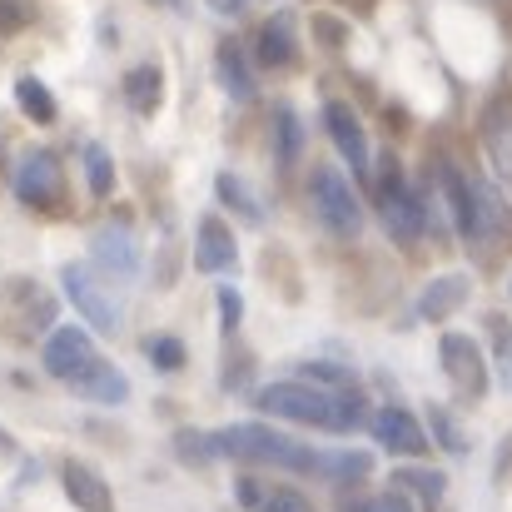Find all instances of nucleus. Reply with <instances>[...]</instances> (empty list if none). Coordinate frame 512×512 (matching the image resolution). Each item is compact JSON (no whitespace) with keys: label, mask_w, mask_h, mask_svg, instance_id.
I'll use <instances>...</instances> for the list:
<instances>
[{"label":"nucleus","mask_w":512,"mask_h":512,"mask_svg":"<svg viewBox=\"0 0 512 512\" xmlns=\"http://www.w3.org/2000/svg\"><path fill=\"white\" fill-rule=\"evenodd\" d=\"M254 55H259V65H269V70H284V65L299 60V35H294V20H289L284 10L264 20V30L254 35Z\"/></svg>","instance_id":"f3484780"},{"label":"nucleus","mask_w":512,"mask_h":512,"mask_svg":"<svg viewBox=\"0 0 512 512\" xmlns=\"http://www.w3.org/2000/svg\"><path fill=\"white\" fill-rule=\"evenodd\" d=\"M65 294H70V304L90 319L95 334H115V329H120V309H115V299L100 289V279H95L85 264H70V269H65Z\"/></svg>","instance_id":"0eeeda50"},{"label":"nucleus","mask_w":512,"mask_h":512,"mask_svg":"<svg viewBox=\"0 0 512 512\" xmlns=\"http://www.w3.org/2000/svg\"><path fill=\"white\" fill-rule=\"evenodd\" d=\"M5 453H15V443H10V433H0V458H5Z\"/></svg>","instance_id":"e433bc0d"},{"label":"nucleus","mask_w":512,"mask_h":512,"mask_svg":"<svg viewBox=\"0 0 512 512\" xmlns=\"http://www.w3.org/2000/svg\"><path fill=\"white\" fill-rule=\"evenodd\" d=\"M145 353H150V363L160 373H179L184 368V343L174 339V334H155V339L145 343Z\"/></svg>","instance_id":"c85d7f7f"},{"label":"nucleus","mask_w":512,"mask_h":512,"mask_svg":"<svg viewBox=\"0 0 512 512\" xmlns=\"http://www.w3.org/2000/svg\"><path fill=\"white\" fill-rule=\"evenodd\" d=\"M324 130H329V140H334V150H339L343 160L353 165L358 174H368V135H363V125H358V115L343 105V100H329L324 105Z\"/></svg>","instance_id":"ddd939ff"},{"label":"nucleus","mask_w":512,"mask_h":512,"mask_svg":"<svg viewBox=\"0 0 512 512\" xmlns=\"http://www.w3.org/2000/svg\"><path fill=\"white\" fill-rule=\"evenodd\" d=\"M353 512H413V498L408 493H383V498H373V503H363Z\"/></svg>","instance_id":"72a5a7b5"},{"label":"nucleus","mask_w":512,"mask_h":512,"mask_svg":"<svg viewBox=\"0 0 512 512\" xmlns=\"http://www.w3.org/2000/svg\"><path fill=\"white\" fill-rule=\"evenodd\" d=\"M368 428H373L378 448H388V453H398V458H423V453H428V433H423V423H418L408 408H398V403L378 408Z\"/></svg>","instance_id":"6e6552de"},{"label":"nucleus","mask_w":512,"mask_h":512,"mask_svg":"<svg viewBox=\"0 0 512 512\" xmlns=\"http://www.w3.org/2000/svg\"><path fill=\"white\" fill-rule=\"evenodd\" d=\"M85 184L95 199H110L115 194V165L105 155V145H85Z\"/></svg>","instance_id":"393cba45"},{"label":"nucleus","mask_w":512,"mask_h":512,"mask_svg":"<svg viewBox=\"0 0 512 512\" xmlns=\"http://www.w3.org/2000/svg\"><path fill=\"white\" fill-rule=\"evenodd\" d=\"M239 5H244V0H219V10H229V15H234Z\"/></svg>","instance_id":"4c0bfd02"},{"label":"nucleus","mask_w":512,"mask_h":512,"mask_svg":"<svg viewBox=\"0 0 512 512\" xmlns=\"http://www.w3.org/2000/svg\"><path fill=\"white\" fill-rule=\"evenodd\" d=\"M80 398H90V403H100V408H120L125 398H130V378L110 363V358H95L75 383H70Z\"/></svg>","instance_id":"dca6fc26"},{"label":"nucleus","mask_w":512,"mask_h":512,"mask_svg":"<svg viewBox=\"0 0 512 512\" xmlns=\"http://www.w3.org/2000/svg\"><path fill=\"white\" fill-rule=\"evenodd\" d=\"M488 343H493V368H498V383L512 393V324L503 314H488Z\"/></svg>","instance_id":"5701e85b"},{"label":"nucleus","mask_w":512,"mask_h":512,"mask_svg":"<svg viewBox=\"0 0 512 512\" xmlns=\"http://www.w3.org/2000/svg\"><path fill=\"white\" fill-rule=\"evenodd\" d=\"M5 299H10V309H5V329L15 334V339H50V324H55V294L45 289V284H35V279H15L10 289H5Z\"/></svg>","instance_id":"20e7f679"},{"label":"nucleus","mask_w":512,"mask_h":512,"mask_svg":"<svg viewBox=\"0 0 512 512\" xmlns=\"http://www.w3.org/2000/svg\"><path fill=\"white\" fill-rule=\"evenodd\" d=\"M45 368H50V378H60V383H75L100 353H95V343L85 329H55L50 339H45Z\"/></svg>","instance_id":"9d476101"},{"label":"nucleus","mask_w":512,"mask_h":512,"mask_svg":"<svg viewBox=\"0 0 512 512\" xmlns=\"http://www.w3.org/2000/svg\"><path fill=\"white\" fill-rule=\"evenodd\" d=\"M179 453L189 463H209V458H229V463H254V468H289V473H314L324 478V453L274 433L269 423H229L219 433H179Z\"/></svg>","instance_id":"f257e3e1"},{"label":"nucleus","mask_w":512,"mask_h":512,"mask_svg":"<svg viewBox=\"0 0 512 512\" xmlns=\"http://www.w3.org/2000/svg\"><path fill=\"white\" fill-rule=\"evenodd\" d=\"M234 498L244 512H319L299 488L289 483H264V478H239L234 483Z\"/></svg>","instance_id":"f8f14e48"},{"label":"nucleus","mask_w":512,"mask_h":512,"mask_svg":"<svg viewBox=\"0 0 512 512\" xmlns=\"http://www.w3.org/2000/svg\"><path fill=\"white\" fill-rule=\"evenodd\" d=\"M304 378L324 383V388H353V368H343V363H304Z\"/></svg>","instance_id":"7c9ffc66"},{"label":"nucleus","mask_w":512,"mask_h":512,"mask_svg":"<svg viewBox=\"0 0 512 512\" xmlns=\"http://www.w3.org/2000/svg\"><path fill=\"white\" fill-rule=\"evenodd\" d=\"M488 150H493V165L503 174V184L512 189V120H493L488 125Z\"/></svg>","instance_id":"bb28decb"},{"label":"nucleus","mask_w":512,"mask_h":512,"mask_svg":"<svg viewBox=\"0 0 512 512\" xmlns=\"http://www.w3.org/2000/svg\"><path fill=\"white\" fill-rule=\"evenodd\" d=\"M438 179H443V194H448V209H453L458 234L463 239H478V184L463 170H453V165H443Z\"/></svg>","instance_id":"a211bd4d"},{"label":"nucleus","mask_w":512,"mask_h":512,"mask_svg":"<svg viewBox=\"0 0 512 512\" xmlns=\"http://www.w3.org/2000/svg\"><path fill=\"white\" fill-rule=\"evenodd\" d=\"M95 264L105 269V279H115V284H135V279H140V264H145L140 239H135L130 229H120V224L100 229V234H95Z\"/></svg>","instance_id":"1a4fd4ad"},{"label":"nucleus","mask_w":512,"mask_h":512,"mask_svg":"<svg viewBox=\"0 0 512 512\" xmlns=\"http://www.w3.org/2000/svg\"><path fill=\"white\" fill-rule=\"evenodd\" d=\"M25 25V5H15V0H0V40L5 35H15Z\"/></svg>","instance_id":"f704fd0d"},{"label":"nucleus","mask_w":512,"mask_h":512,"mask_svg":"<svg viewBox=\"0 0 512 512\" xmlns=\"http://www.w3.org/2000/svg\"><path fill=\"white\" fill-rule=\"evenodd\" d=\"M309 199H314L319 224H324L334 239H358V234H363V204H358L353 184H348L334 165H319V170L309 174Z\"/></svg>","instance_id":"7ed1b4c3"},{"label":"nucleus","mask_w":512,"mask_h":512,"mask_svg":"<svg viewBox=\"0 0 512 512\" xmlns=\"http://www.w3.org/2000/svg\"><path fill=\"white\" fill-rule=\"evenodd\" d=\"M60 488L80 512H115V493L110 483L90 468V463H65L60 468Z\"/></svg>","instance_id":"2eb2a0df"},{"label":"nucleus","mask_w":512,"mask_h":512,"mask_svg":"<svg viewBox=\"0 0 512 512\" xmlns=\"http://www.w3.org/2000/svg\"><path fill=\"white\" fill-rule=\"evenodd\" d=\"M214 184H219V199H224L229 209H239V214H249V219H259V214H264V209H259V199L249 194V184H244V179H234V174H219Z\"/></svg>","instance_id":"cd10ccee"},{"label":"nucleus","mask_w":512,"mask_h":512,"mask_svg":"<svg viewBox=\"0 0 512 512\" xmlns=\"http://www.w3.org/2000/svg\"><path fill=\"white\" fill-rule=\"evenodd\" d=\"M15 100H20V110H25V120H35V125H55V115H60V105H55V95L35 80V75H25V80H15Z\"/></svg>","instance_id":"4be33fe9"},{"label":"nucleus","mask_w":512,"mask_h":512,"mask_svg":"<svg viewBox=\"0 0 512 512\" xmlns=\"http://www.w3.org/2000/svg\"><path fill=\"white\" fill-rule=\"evenodd\" d=\"M15 194H20L25 204H35V209L60 194V165H55L50 150H30V155L15 165Z\"/></svg>","instance_id":"4468645a"},{"label":"nucleus","mask_w":512,"mask_h":512,"mask_svg":"<svg viewBox=\"0 0 512 512\" xmlns=\"http://www.w3.org/2000/svg\"><path fill=\"white\" fill-rule=\"evenodd\" d=\"M438 358H443V373L453 378L458 393H468V398H483L488 393V358H483V348L468 339V334H443Z\"/></svg>","instance_id":"39448f33"},{"label":"nucleus","mask_w":512,"mask_h":512,"mask_svg":"<svg viewBox=\"0 0 512 512\" xmlns=\"http://www.w3.org/2000/svg\"><path fill=\"white\" fill-rule=\"evenodd\" d=\"M274 150H279V160L284 165H294L299 160V150H304V130H299V115L284 105V110H274Z\"/></svg>","instance_id":"b1692460"},{"label":"nucleus","mask_w":512,"mask_h":512,"mask_svg":"<svg viewBox=\"0 0 512 512\" xmlns=\"http://www.w3.org/2000/svg\"><path fill=\"white\" fill-rule=\"evenodd\" d=\"M155 5H170V10H184V0H155Z\"/></svg>","instance_id":"58836bf2"},{"label":"nucleus","mask_w":512,"mask_h":512,"mask_svg":"<svg viewBox=\"0 0 512 512\" xmlns=\"http://www.w3.org/2000/svg\"><path fill=\"white\" fill-rule=\"evenodd\" d=\"M468 274H438L428 289H423V299H418V319H448L453 309H463V299H468Z\"/></svg>","instance_id":"6ab92c4d"},{"label":"nucleus","mask_w":512,"mask_h":512,"mask_svg":"<svg viewBox=\"0 0 512 512\" xmlns=\"http://www.w3.org/2000/svg\"><path fill=\"white\" fill-rule=\"evenodd\" d=\"M219 319H224V334L239 329V319H244V299H239L234 289H219Z\"/></svg>","instance_id":"473e14b6"},{"label":"nucleus","mask_w":512,"mask_h":512,"mask_svg":"<svg viewBox=\"0 0 512 512\" xmlns=\"http://www.w3.org/2000/svg\"><path fill=\"white\" fill-rule=\"evenodd\" d=\"M314 30L324 45H343V20H334V15H314Z\"/></svg>","instance_id":"c9c22d12"},{"label":"nucleus","mask_w":512,"mask_h":512,"mask_svg":"<svg viewBox=\"0 0 512 512\" xmlns=\"http://www.w3.org/2000/svg\"><path fill=\"white\" fill-rule=\"evenodd\" d=\"M219 80H224V90L234 100H254V75H249V60H244V50L234 40L219 45Z\"/></svg>","instance_id":"412c9836"},{"label":"nucleus","mask_w":512,"mask_h":512,"mask_svg":"<svg viewBox=\"0 0 512 512\" xmlns=\"http://www.w3.org/2000/svg\"><path fill=\"white\" fill-rule=\"evenodd\" d=\"M160 95H165V70L160 65H135L125 75V100L135 115H155L160 110Z\"/></svg>","instance_id":"aec40b11"},{"label":"nucleus","mask_w":512,"mask_h":512,"mask_svg":"<svg viewBox=\"0 0 512 512\" xmlns=\"http://www.w3.org/2000/svg\"><path fill=\"white\" fill-rule=\"evenodd\" d=\"M383 224H388V234H393L398 244H413V239H423V229H428L423 199L393 170H383Z\"/></svg>","instance_id":"423d86ee"},{"label":"nucleus","mask_w":512,"mask_h":512,"mask_svg":"<svg viewBox=\"0 0 512 512\" xmlns=\"http://www.w3.org/2000/svg\"><path fill=\"white\" fill-rule=\"evenodd\" d=\"M259 413L279 418V423H299V428H319V433H353L363 423H373L363 393L353 388H324L309 378H289V383H269L254 393Z\"/></svg>","instance_id":"f03ea898"},{"label":"nucleus","mask_w":512,"mask_h":512,"mask_svg":"<svg viewBox=\"0 0 512 512\" xmlns=\"http://www.w3.org/2000/svg\"><path fill=\"white\" fill-rule=\"evenodd\" d=\"M428 423H433V433H438V443H443V448H453V453H463V448H468V443H463V433H458V423H453L443 408H433V413H428Z\"/></svg>","instance_id":"2f4dec72"},{"label":"nucleus","mask_w":512,"mask_h":512,"mask_svg":"<svg viewBox=\"0 0 512 512\" xmlns=\"http://www.w3.org/2000/svg\"><path fill=\"white\" fill-rule=\"evenodd\" d=\"M508 294H512V284H508Z\"/></svg>","instance_id":"ea45409f"},{"label":"nucleus","mask_w":512,"mask_h":512,"mask_svg":"<svg viewBox=\"0 0 512 512\" xmlns=\"http://www.w3.org/2000/svg\"><path fill=\"white\" fill-rule=\"evenodd\" d=\"M373 473V458L368 453H324V478L329 483H358Z\"/></svg>","instance_id":"a878e982"},{"label":"nucleus","mask_w":512,"mask_h":512,"mask_svg":"<svg viewBox=\"0 0 512 512\" xmlns=\"http://www.w3.org/2000/svg\"><path fill=\"white\" fill-rule=\"evenodd\" d=\"M398 488H408V493H418V498L438 503V498H443V473H428V468H403V473H398Z\"/></svg>","instance_id":"c756f323"},{"label":"nucleus","mask_w":512,"mask_h":512,"mask_svg":"<svg viewBox=\"0 0 512 512\" xmlns=\"http://www.w3.org/2000/svg\"><path fill=\"white\" fill-rule=\"evenodd\" d=\"M239 264V244L219 214H204L194 229V269L199 274H229Z\"/></svg>","instance_id":"9b49d317"}]
</instances>
